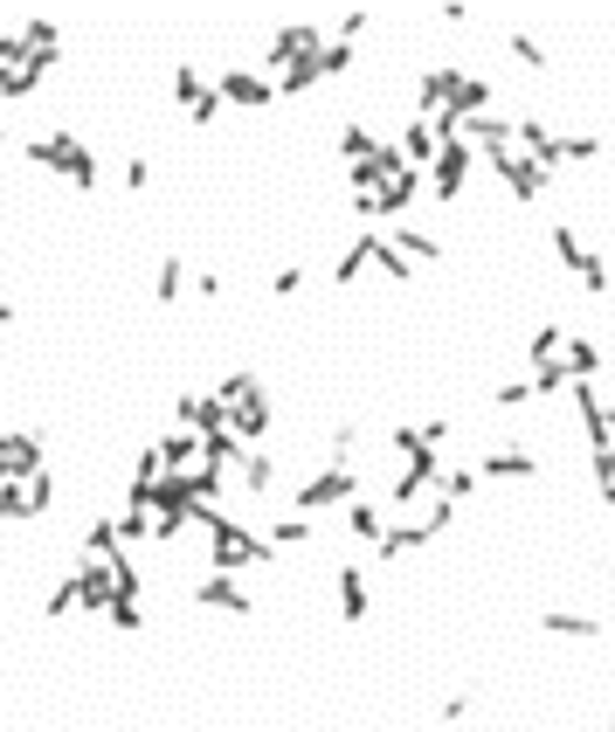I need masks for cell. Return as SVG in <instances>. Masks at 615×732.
<instances>
[{"label":"cell","mask_w":615,"mask_h":732,"mask_svg":"<svg viewBox=\"0 0 615 732\" xmlns=\"http://www.w3.org/2000/svg\"><path fill=\"white\" fill-rule=\"evenodd\" d=\"M346 532L360 539V546H380V539H388V518H380V505L353 498V505H346Z\"/></svg>","instance_id":"ac0fdd59"},{"label":"cell","mask_w":615,"mask_h":732,"mask_svg":"<svg viewBox=\"0 0 615 732\" xmlns=\"http://www.w3.org/2000/svg\"><path fill=\"white\" fill-rule=\"evenodd\" d=\"M201 539H208V573H236V581H242V573H263L277 560V546L256 539L242 518H222V526H208Z\"/></svg>","instance_id":"7a4b0ae2"},{"label":"cell","mask_w":615,"mask_h":732,"mask_svg":"<svg viewBox=\"0 0 615 732\" xmlns=\"http://www.w3.org/2000/svg\"><path fill=\"white\" fill-rule=\"evenodd\" d=\"M215 90H222V104H242V111H263V104L277 97L270 69H222V76H215Z\"/></svg>","instance_id":"52a82bcc"},{"label":"cell","mask_w":615,"mask_h":732,"mask_svg":"<svg viewBox=\"0 0 615 732\" xmlns=\"http://www.w3.org/2000/svg\"><path fill=\"white\" fill-rule=\"evenodd\" d=\"M173 429H187V435H222L228 429V408L215 395H181L173 401Z\"/></svg>","instance_id":"30bf717a"},{"label":"cell","mask_w":615,"mask_h":732,"mask_svg":"<svg viewBox=\"0 0 615 732\" xmlns=\"http://www.w3.org/2000/svg\"><path fill=\"white\" fill-rule=\"evenodd\" d=\"M332 588H339V615L360 629V622H367V567H339V581H332Z\"/></svg>","instance_id":"2e32d148"},{"label":"cell","mask_w":615,"mask_h":732,"mask_svg":"<svg viewBox=\"0 0 615 732\" xmlns=\"http://www.w3.org/2000/svg\"><path fill=\"white\" fill-rule=\"evenodd\" d=\"M270 291H277V298H291V291H304V270H298V263H284V270H277V277H270Z\"/></svg>","instance_id":"d6a6232c"},{"label":"cell","mask_w":615,"mask_h":732,"mask_svg":"<svg viewBox=\"0 0 615 732\" xmlns=\"http://www.w3.org/2000/svg\"><path fill=\"white\" fill-rule=\"evenodd\" d=\"M492 160V173H498V187L511 194V201H540L547 187H553V166H540L532 152H519V146H498V152H484Z\"/></svg>","instance_id":"277c9868"},{"label":"cell","mask_w":615,"mask_h":732,"mask_svg":"<svg viewBox=\"0 0 615 732\" xmlns=\"http://www.w3.org/2000/svg\"><path fill=\"white\" fill-rule=\"evenodd\" d=\"M380 146H388V139H374L367 125H339V152H346V166H367Z\"/></svg>","instance_id":"cb8c5ba5"},{"label":"cell","mask_w":615,"mask_h":732,"mask_svg":"<svg viewBox=\"0 0 615 732\" xmlns=\"http://www.w3.org/2000/svg\"><path fill=\"white\" fill-rule=\"evenodd\" d=\"M388 243L408 256V263H435V256H443V243H435L429 228H408V222H395V235H388Z\"/></svg>","instance_id":"ffe728a7"},{"label":"cell","mask_w":615,"mask_h":732,"mask_svg":"<svg viewBox=\"0 0 615 732\" xmlns=\"http://www.w3.org/2000/svg\"><path fill=\"white\" fill-rule=\"evenodd\" d=\"M14 35H21V49H29V56L56 63V49H63V21H48V14H29V21H14Z\"/></svg>","instance_id":"5bb4252c"},{"label":"cell","mask_w":615,"mask_h":732,"mask_svg":"<svg viewBox=\"0 0 615 732\" xmlns=\"http://www.w3.org/2000/svg\"><path fill=\"white\" fill-rule=\"evenodd\" d=\"M560 160H574V166L602 160V139H595V132H574V139H560Z\"/></svg>","instance_id":"f546056e"},{"label":"cell","mask_w":615,"mask_h":732,"mask_svg":"<svg viewBox=\"0 0 615 732\" xmlns=\"http://www.w3.org/2000/svg\"><path fill=\"white\" fill-rule=\"evenodd\" d=\"M477 477H484V484H498V477L532 484V477H540V456H532V450H492V456L477 463Z\"/></svg>","instance_id":"7c38bea8"},{"label":"cell","mask_w":615,"mask_h":732,"mask_svg":"<svg viewBox=\"0 0 615 732\" xmlns=\"http://www.w3.org/2000/svg\"><path fill=\"white\" fill-rule=\"evenodd\" d=\"M166 90H173V104H181V111H194V104L208 97V84H201V69H194V63L173 69V84H166Z\"/></svg>","instance_id":"484cf974"},{"label":"cell","mask_w":615,"mask_h":732,"mask_svg":"<svg viewBox=\"0 0 615 732\" xmlns=\"http://www.w3.org/2000/svg\"><path fill=\"white\" fill-rule=\"evenodd\" d=\"M0 325H14V298H0Z\"/></svg>","instance_id":"8d00e7d4"},{"label":"cell","mask_w":615,"mask_h":732,"mask_svg":"<svg viewBox=\"0 0 615 732\" xmlns=\"http://www.w3.org/2000/svg\"><path fill=\"white\" fill-rule=\"evenodd\" d=\"M353 498H360V470H353V463H319L312 477L291 491V512L312 518V512H339V505H353Z\"/></svg>","instance_id":"3957f363"},{"label":"cell","mask_w":615,"mask_h":732,"mask_svg":"<svg viewBox=\"0 0 615 732\" xmlns=\"http://www.w3.org/2000/svg\"><path fill=\"white\" fill-rule=\"evenodd\" d=\"M187 118H194V132H208V125L222 118V90L208 84V97H201V104H194V111H187Z\"/></svg>","instance_id":"1f68e13d"},{"label":"cell","mask_w":615,"mask_h":732,"mask_svg":"<svg viewBox=\"0 0 615 732\" xmlns=\"http://www.w3.org/2000/svg\"><path fill=\"white\" fill-rule=\"evenodd\" d=\"M471 166H477V146H471V139H450L443 152H435V166H429L422 180H429L435 201H456V194H464V180H471Z\"/></svg>","instance_id":"8992f818"},{"label":"cell","mask_w":615,"mask_h":732,"mask_svg":"<svg viewBox=\"0 0 615 732\" xmlns=\"http://www.w3.org/2000/svg\"><path fill=\"white\" fill-rule=\"evenodd\" d=\"M374 249H380V228H360L353 235V249L332 263V291H346V283H360L367 270H374Z\"/></svg>","instance_id":"8fae6325"},{"label":"cell","mask_w":615,"mask_h":732,"mask_svg":"<svg viewBox=\"0 0 615 732\" xmlns=\"http://www.w3.org/2000/svg\"><path fill=\"white\" fill-rule=\"evenodd\" d=\"M422 442H429V450H443V442H450V415H429V422H422Z\"/></svg>","instance_id":"e575fe53"},{"label":"cell","mask_w":615,"mask_h":732,"mask_svg":"<svg viewBox=\"0 0 615 732\" xmlns=\"http://www.w3.org/2000/svg\"><path fill=\"white\" fill-rule=\"evenodd\" d=\"M608 732H615V719H608Z\"/></svg>","instance_id":"f35d334b"},{"label":"cell","mask_w":615,"mask_h":732,"mask_svg":"<svg viewBox=\"0 0 615 732\" xmlns=\"http://www.w3.org/2000/svg\"><path fill=\"white\" fill-rule=\"evenodd\" d=\"M505 49H511V56H519V63H526V69H540V76H547V69H553V56H547V49H540V42H532V35H526V29H511V35H505Z\"/></svg>","instance_id":"4316f807"},{"label":"cell","mask_w":615,"mask_h":732,"mask_svg":"<svg viewBox=\"0 0 615 732\" xmlns=\"http://www.w3.org/2000/svg\"><path fill=\"white\" fill-rule=\"evenodd\" d=\"M21 160H29V166H48L56 180H69L76 194L97 187V152H90L84 139H76V132H63V125H48V132L21 139Z\"/></svg>","instance_id":"6da1fadb"},{"label":"cell","mask_w":615,"mask_h":732,"mask_svg":"<svg viewBox=\"0 0 615 732\" xmlns=\"http://www.w3.org/2000/svg\"><path fill=\"white\" fill-rule=\"evenodd\" d=\"M353 69V42H325L319 49V84H325V76H346Z\"/></svg>","instance_id":"83f0119b"},{"label":"cell","mask_w":615,"mask_h":732,"mask_svg":"<svg viewBox=\"0 0 615 732\" xmlns=\"http://www.w3.org/2000/svg\"><path fill=\"white\" fill-rule=\"evenodd\" d=\"M319 49H325V29H319V21H284V29L270 35V84H277V76H284V69L312 63Z\"/></svg>","instance_id":"5b68a950"},{"label":"cell","mask_w":615,"mask_h":732,"mask_svg":"<svg viewBox=\"0 0 615 732\" xmlns=\"http://www.w3.org/2000/svg\"><path fill=\"white\" fill-rule=\"evenodd\" d=\"M152 298H160V304H181L187 298V263H181V256H160V270H152Z\"/></svg>","instance_id":"44dd1931"},{"label":"cell","mask_w":615,"mask_h":732,"mask_svg":"<svg viewBox=\"0 0 615 732\" xmlns=\"http://www.w3.org/2000/svg\"><path fill=\"white\" fill-rule=\"evenodd\" d=\"M608 283H615V270H608V263H602V256H595V263H587V270H581V291H587V298H608Z\"/></svg>","instance_id":"4dcf8cb0"},{"label":"cell","mask_w":615,"mask_h":732,"mask_svg":"<svg viewBox=\"0 0 615 732\" xmlns=\"http://www.w3.org/2000/svg\"><path fill=\"white\" fill-rule=\"evenodd\" d=\"M105 622H111V629H145V609H139L132 594H118L111 609H105Z\"/></svg>","instance_id":"f1b7e54d"},{"label":"cell","mask_w":615,"mask_h":732,"mask_svg":"<svg viewBox=\"0 0 615 732\" xmlns=\"http://www.w3.org/2000/svg\"><path fill=\"white\" fill-rule=\"evenodd\" d=\"M532 401V380H505L498 387V408H526Z\"/></svg>","instance_id":"836d02e7"},{"label":"cell","mask_w":615,"mask_h":732,"mask_svg":"<svg viewBox=\"0 0 615 732\" xmlns=\"http://www.w3.org/2000/svg\"><path fill=\"white\" fill-rule=\"evenodd\" d=\"M194 601H201V609H228V615H256V594L236 581V573H201Z\"/></svg>","instance_id":"ba28073f"},{"label":"cell","mask_w":615,"mask_h":732,"mask_svg":"<svg viewBox=\"0 0 615 732\" xmlns=\"http://www.w3.org/2000/svg\"><path fill=\"white\" fill-rule=\"evenodd\" d=\"M547 629H553V636H568V643H595V636H602V622H595V615H574V609H547Z\"/></svg>","instance_id":"7402d4cb"},{"label":"cell","mask_w":615,"mask_h":732,"mask_svg":"<svg viewBox=\"0 0 615 732\" xmlns=\"http://www.w3.org/2000/svg\"><path fill=\"white\" fill-rule=\"evenodd\" d=\"M553 256H560V270H574V277L595 263V249L581 243V228H574V222H560V228H553Z\"/></svg>","instance_id":"d6986e66"},{"label":"cell","mask_w":615,"mask_h":732,"mask_svg":"<svg viewBox=\"0 0 615 732\" xmlns=\"http://www.w3.org/2000/svg\"><path fill=\"white\" fill-rule=\"evenodd\" d=\"M477 491H484L477 463H443V477H435V498H443V505H456V512H464V505L477 498Z\"/></svg>","instance_id":"9a60e30c"},{"label":"cell","mask_w":615,"mask_h":732,"mask_svg":"<svg viewBox=\"0 0 615 732\" xmlns=\"http://www.w3.org/2000/svg\"><path fill=\"white\" fill-rule=\"evenodd\" d=\"M228 429H236V435L249 442V450H256V442H263V435L277 429V408H270V395H263V387H249V395H242L236 408H228Z\"/></svg>","instance_id":"9c48e42d"},{"label":"cell","mask_w":615,"mask_h":732,"mask_svg":"<svg viewBox=\"0 0 615 732\" xmlns=\"http://www.w3.org/2000/svg\"><path fill=\"white\" fill-rule=\"evenodd\" d=\"M560 366H568V380H595L602 366H608V353L595 346V338H568V353H560Z\"/></svg>","instance_id":"e0dca14e"},{"label":"cell","mask_w":615,"mask_h":732,"mask_svg":"<svg viewBox=\"0 0 615 732\" xmlns=\"http://www.w3.org/2000/svg\"><path fill=\"white\" fill-rule=\"evenodd\" d=\"M242 491H249V498H270V491H277V456H270V450H249V463H242Z\"/></svg>","instance_id":"603a6c76"},{"label":"cell","mask_w":615,"mask_h":732,"mask_svg":"<svg viewBox=\"0 0 615 732\" xmlns=\"http://www.w3.org/2000/svg\"><path fill=\"white\" fill-rule=\"evenodd\" d=\"M125 187H132V194L152 187V160H125Z\"/></svg>","instance_id":"d590c367"},{"label":"cell","mask_w":615,"mask_h":732,"mask_svg":"<svg viewBox=\"0 0 615 732\" xmlns=\"http://www.w3.org/2000/svg\"><path fill=\"white\" fill-rule=\"evenodd\" d=\"M395 146H401V160H408V166H416V173H422V166H435V152H443V132H435V125H429V118H408Z\"/></svg>","instance_id":"4fadbf2b"},{"label":"cell","mask_w":615,"mask_h":732,"mask_svg":"<svg viewBox=\"0 0 615 732\" xmlns=\"http://www.w3.org/2000/svg\"><path fill=\"white\" fill-rule=\"evenodd\" d=\"M0 146H8V132H0Z\"/></svg>","instance_id":"74e56055"},{"label":"cell","mask_w":615,"mask_h":732,"mask_svg":"<svg viewBox=\"0 0 615 732\" xmlns=\"http://www.w3.org/2000/svg\"><path fill=\"white\" fill-rule=\"evenodd\" d=\"M263 539L277 546V553H284V546H312L319 526H312V518H270V532H263Z\"/></svg>","instance_id":"d4e9b609"}]
</instances>
